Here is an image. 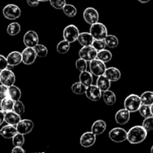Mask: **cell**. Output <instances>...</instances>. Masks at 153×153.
Here are the masks:
<instances>
[{
    "label": "cell",
    "mask_w": 153,
    "mask_h": 153,
    "mask_svg": "<svg viewBox=\"0 0 153 153\" xmlns=\"http://www.w3.org/2000/svg\"><path fill=\"white\" fill-rule=\"evenodd\" d=\"M148 131L143 126H135L128 131L127 140L131 144H138L145 140Z\"/></svg>",
    "instance_id": "cell-1"
},
{
    "label": "cell",
    "mask_w": 153,
    "mask_h": 153,
    "mask_svg": "<svg viewBox=\"0 0 153 153\" xmlns=\"http://www.w3.org/2000/svg\"><path fill=\"white\" fill-rule=\"evenodd\" d=\"M142 105L140 97L136 94H131L126 98L124 101V108L130 113L138 111L140 105Z\"/></svg>",
    "instance_id": "cell-2"
},
{
    "label": "cell",
    "mask_w": 153,
    "mask_h": 153,
    "mask_svg": "<svg viewBox=\"0 0 153 153\" xmlns=\"http://www.w3.org/2000/svg\"><path fill=\"white\" fill-rule=\"evenodd\" d=\"M90 33L92 34L94 40H104L108 34L105 25L99 22L91 25Z\"/></svg>",
    "instance_id": "cell-3"
},
{
    "label": "cell",
    "mask_w": 153,
    "mask_h": 153,
    "mask_svg": "<svg viewBox=\"0 0 153 153\" xmlns=\"http://www.w3.org/2000/svg\"><path fill=\"white\" fill-rule=\"evenodd\" d=\"M3 16L7 19L14 20L21 16V10L17 5L13 4H9L4 6L2 10Z\"/></svg>",
    "instance_id": "cell-4"
},
{
    "label": "cell",
    "mask_w": 153,
    "mask_h": 153,
    "mask_svg": "<svg viewBox=\"0 0 153 153\" xmlns=\"http://www.w3.org/2000/svg\"><path fill=\"white\" fill-rule=\"evenodd\" d=\"M109 138L114 143H123L127 140L128 131L124 128L116 127L109 131Z\"/></svg>",
    "instance_id": "cell-5"
},
{
    "label": "cell",
    "mask_w": 153,
    "mask_h": 153,
    "mask_svg": "<svg viewBox=\"0 0 153 153\" xmlns=\"http://www.w3.org/2000/svg\"><path fill=\"white\" fill-rule=\"evenodd\" d=\"M79 30L75 25H69L63 31V37L64 40H67L70 43H74L76 40H78L79 37Z\"/></svg>",
    "instance_id": "cell-6"
},
{
    "label": "cell",
    "mask_w": 153,
    "mask_h": 153,
    "mask_svg": "<svg viewBox=\"0 0 153 153\" xmlns=\"http://www.w3.org/2000/svg\"><path fill=\"white\" fill-rule=\"evenodd\" d=\"M89 67L91 73L96 76H100L102 75H104L105 72L107 69L105 63L97 59V58H95V59L90 61Z\"/></svg>",
    "instance_id": "cell-7"
},
{
    "label": "cell",
    "mask_w": 153,
    "mask_h": 153,
    "mask_svg": "<svg viewBox=\"0 0 153 153\" xmlns=\"http://www.w3.org/2000/svg\"><path fill=\"white\" fill-rule=\"evenodd\" d=\"M16 82V76L13 71L8 68L0 71V83L7 87L14 85Z\"/></svg>",
    "instance_id": "cell-8"
},
{
    "label": "cell",
    "mask_w": 153,
    "mask_h": 153,
    "mask_svg": "<svg viewBox=\"0 0 153 153\" xmlns=\"http://www.w3.org/2000/svg\"><path fill=\"white\" fill-rule=\"evenodd\" d=\"M97 51L96 50L95 48L93 46H83L80 49L79 52V58L88 61H91L92 60L97 58Z\"/></svg>",
    "instance_id": "cell-9"
},
{
    "label": "cell",
    "mask_w": 153,
    "mask_h": 153,
    "mask_svg": "<svg viewBox=\"0 0 153 153\" xmlns=\"http://www.w3.org/2000/svg\"><path fill=\"white\" fill-rule=\"evenodd\" d=\"M23 43L26 47H35L39 43V37L37 33L32 30L27 31L23 36Z\"/></svg>",
    "instance_id": "cell-10"
},
{
    "label": "cell",
    "mask_w": 153,
    "mask_h": 153,
    "mask_svg": "<svg viewBox=\"0 0 153 153\" xmlns=\"http://www.w3.org/2000/svg\"><path fill=\"white\" fill-rule=\"evenodd\" d=\"M22 63L25 65H31L36 61L37 55L34 48L26 47L22 52Z\"/></svg>",
    "instance_id": "cell-11"
},
{
    "label": "cell",
    "mask_w": 153,
    "mask_h": 153,
    "mask_svg": "<svg viewBox=\"0 0 153 153\" xmlns=\"http://www.w3.org/2000/svg\"><path fill=\"white\" fill-rule=\"evenodd\" d=\"M87 98L93 102H97L102 97V91L100 89L97 85H91L87 88L86 93H85Z\"/></svg>",
    "instance_id": "cell-12"
},
{
    "label": "cell",
    "mask_w": 153,
    "mask_h": 153,
    "mask_svg": "<svg viewBox=\"0 0 153 153\" xmlns=\"http://www.w3.org/2000/svg\"><path fill=\"white\" fill-rule=\"evenodd\" d=\"M83 17L85 22L90 25L99 22V13L94 7H87L83 12Z\"/></svg>",
    "instance_id": "cell-13"
},
{
    "label": "cell",
    "mask_w": 153,
    "mask_h": 153,
    "mask_svg": "<svg viewBox=\"0 0 153 153\" xmlns=\"http://www.w3.org/2000/svg\"><path fill=\"white\" fill-rule=\"evenodd\" d=\"M16 127L18 132L25 135V134H29L33 130V128H34V123L31 120H21L19 123L16 126Z\"/></svg>",
    "instance_id": "cell-14"
},
{
    "label": "cell",
    "mask_w": 153,
    "mask_h": 153,
    "mask_svg": "<svg viewBox=\"0 0 153 153\" xmlns=\"http://www.w3.org/2000/svg\"><path fill=\"white\" fill-rule=\"evenodd\" d=\"M97 135L92 131H87L84 133L80 137V144L82 147L89 148L95 143Z\"/></svg>",
    "instance_id": "cell-15"
},
{
    "label": "cell",
    "mask_w": 153,
    "mask_h": 153,
    "mask_svg": "<svg viewBox=\"0 0 153 153\" xmlns=\"http://www.w3.org/2000/svg\"><path fill=\"white\" fill-rule=\"evenodd\" d=\"M130 120V112L127 109H120L115 114V121L119 125H125Z\"/></svg>",
    "instance_id": "cell-16"
},
{
    "label": "cell",
    "mask_w": 153,
    "mask_h": 153,
    "mask_svg": "<svg viewBox=\"0 0 153 153\" xmlns=\"http://www.w3.org/2000/svg\"><path fill=\"white\" fill-rule=\"evenodd\" d=\"M6 58L9 67H15L22 62V53L18 51H13L9 53Z\"/></svg>",
    "instance_id": "cell-17"
},
{
    "label": "cell",
    "mask_w": 153,
    "mask_h": 153,
    "mask_svg": "<svg viewBox=\"0 0 153 153\" xmlns=\"http://www.w3.org/2000/svg\"><path fill=\"white\" fill-rule=\"evenodd\" d=\"M20 120V115L18 114L17 113L14 112L13 111L5 112V114H4V122L6 123L9 124V125L16 126Z\"/></svg>",
    "instance_id": "cell-18"
},
{
    "label": "cell",
    "mask_w": 153,
    "mask_h": 153,
    "mask_svg": "<svg viewBox=\"0 0 153 153\" xmlns=\"http://www.w3.org/2000/svg\"><path fill=\"white\" fill-rule=\"evenodd\" d=\"M105 76L111 81V82H117L121 78V73L116 67H108L105 72Z\"/></svg>",
    "instance_id": "cell-19"
},
{
    "label": "cell",
    "mask_w": 153,
    "mask_h": 153,
    "mask_svg": "<svg viewBox=\"0 0 153 153\" xmlns=\"http://www.w3.org/2000/svg\"><path fill=\"white\" fill-rule=\"evenodd\" d=\"M17 132L16 127L9 124L4 126L1 128V136L5 139H12Z\"/></svg>",
    "instance_id": "cell-20"
},
{
    "label": "cell",
    "mask_w": 153,
    "mask_h": 153,
    "mask_svg": "<svg viewBox=\"0 0 153 153\" xmlns=\"http://www.w3.org/2000/svg\"><path fill=\"white\" fill-rule=\"evenodd\" d=\"M106 128H107L106 123L102 120H98L93 123L91 126V131L96 135H100L105 132Z\"/></svg>",
    "instance_id": "cell-21"
},
{
    "label": "cell",
    "mask_w": 153,
    "mask_h": 153,
    "mask_svg": "<svg viewBox=\"0 0 153 153\" xmlns=\"http://www.w3.org/2000/svg\"><path fill=\"white\" fill-rule=\"evenodd\" d=\"M94 38L90 32H82L79 34L78 41L82 46H92Z\"/></svg>",
    "instance_id": "cell-22"
},
{
    "label": "cell",
    "mask_w": 153,
    "mask_h": 153,
    "mask_svg": "<svg viewBox=\"0 0 153 153\" xmlns=\"http://www.w3.org/2000/svg\"><path fill=\"white\" fill-rule=\"evenodd\" d=\"M97 85L103 92V91L110 89L111 82L105 75H102V76H98V79L97 80Z\"/></svg>",
    "instance_id": "cell-23"
},
{
    "label": "cell",
    "mask_w": 153,
    "mask_h": 153,
    "mask_svg": "<svg viewBox=\"0 0 153 153\" xmlns=\"http://www.w3.org/2000/svg\"><path fill=\"white\" fill-rule=\"evenodd\" d=\"M79 82H82L86 87H89L90 85H93L94 78H93V74L91 72H88V70L81 72L79 75Z\"/></svg>",
    "instance_id": "cell-24"
},
{
    "label": "cell",
    "mask_w": 153,
    "mask_h": 153,
    "mask_svg": "<svg viewBox=\"0 0 153 153\" xmlns=\"http://www.w3.org/2000/svg\"><path fill=\"white\" fill-rule=\"evenodd\" d=\"M102 99L108 105H114L116 103L117 97L113 91L107 90L102 92Z\"/></svg>",
    "instance_id": "cell-25"
},
{
    "label": "cell",
    "mask_w": 153,
    "mask_h": 153,
    "mask_svg": "<svg viewBox=\"0 0 153 153\" xmlns=\"http://www.w3.org/2000/svg\"><path fill=\"white\" fill-rule=\"evenodd\" d=\"M14 102L13 100L9 98L8 97L4 98L1 101H0V108L3 111L5 112L11 111L13 110V105H14Z\"/></svg>",
    "instance_id": "cell-26"
},
{
    "label": "cell",
    "mask_w": 153,
    "mask_h": 153,
    "mask_svg": "<svg viewBox=\"0 0 153 153\" xmlns=\"http://www.w3.org/2000/svg\"><path fill=\"white\" fill-rule=\"evenodd\" d=\"M21 91L18 87L15 86L14 85L8 87V97L13 100V101H17L21 98Z\"/></svg>",
    "instance_id": "cell-27"
},
{
    "label": "cell",
    "mask_w": 153,
    "mask_h": 153,
    "mask_svg": "<svg viewBox=\"0 0 153 153\" xmlns=\"http://www.w3.org/2000/svg\"><path fill=\"white\" fill-rule=\"evenodd\" d=\"M87 88L88 87L83 85L81 82H77L73 84V85L71 87V90L73 91V93H74L76 95H82V94H85L87 91Z\"/></svg>",
    "instance_id": "cell-28"
},
{
    "label": "cell",
    "mask_w": 153,
    "mask_h": 153,
    "mask_svg": "<svg viewBox=\"0 0 153 153\" xmlns=\"http://www.w3.org/2000/svg\"><path fill=\"white\" fill-rule=\"evenodd\" d=\"M97 58L103 61V62L108 63L112 59V53L109 50H107V49H102V50L99 51L97 52Z\"/></svg>",
    "instance_id": "cell-29"
},
{
    "label": "cell",
    "mask_w": 153,
    "mask_h": 153,
    "mask_svg": "<svg viewBox=\"0 0 153 153\" xmlns=\"http://www.w3.org/2000/svg\"><path fill=\"white\" fill-rule=\"evenodd\" d=\"M21 26L18 22H11L7 27V33L10 36H16L20 32Z\"/></svg>",
    "instance_id": "cell-30"
},
{
    "label": "cell",
    "mask_w": 153,
    "mask_h": 153,
    "mask_svg": "<svg viewBox=\"0 0 153 153\" xmlns=\"http://www.w3.org/2000/svg\"><path fill=\"white\" fill-rule=\"evenodd\" d=\"M104 40L105 41L106 46L111 49H114V48L117 47V46L119 45V40L116 36L113 35V34H108L107 37Z\"/></svg>",
    "instance_id": "cell-31"
},
{
    "label": "cell",
    "mask_w": 153,
    "mask_h": 153,
    "mask_svg": "<svg viewBox=\"0 0 153 153\" xmlns=\"http://www.w3.org/2000/svg\"><path fill=\"white\" fill-rule=\"evenodd\" d=\"M70 49V43L66 40H61L56 46L57 52L59 54H66Z\"/></svg>",
    "instance_id": "cell-32"
},
{
    "label": "cell",
    "mask_w": 153,
    "mask_h": 153,
    "mask_svg": "<svg viewBox=\"0 0 153 153\" xmlns=\"http://www.w3.org/2000/svg\"><path fill=\"white\" fill-rule=\"evenodd\" d=\"M140 100L143 105H152L153 104V92L152 91H145L140 95Z\"/></svg>",
    "instance_id": "cell-33"
},
{
    "label": "cell",
    "mask_w": 153,
    "mask_h": 153,
    "mask_svg": "<svg viewBox=\"0 0 153 153\" xmlns=\"http://www.w3.org/2000/svg\"><path fill=\"white\" fill-rule=\"evenodd\" d=\"M62 10L64 14L68 17H74L77 14V9L71 4H66Z\"/></svg>",
    "instance_id": "cell-34"
},
{
    "label": "cell",
    "mask_w": 153,
    "mask_h": 153,
    "mask_svg": "<svg viewBox=\"0 0 153 153\" xmlns=\"http://www.w3.org/2000/svg\"><path fill=\"white\" fill-rule=\"evenodd\" d=\"M12 143L14 146H22L25 143L24 134L17 132L12 138Z\"/></svg>",
    "instance_id": "cell-35"
},
{
    "label": "cell",
    "mask_w": 153,
    "mask_h": 153,
    "mask_svg": "<svg viewBox=\"0 0 153 153\" xmlns=\"http://www.w3.org/2000/svg\"><path fill=\"white\" fill-rule=\"evenodd\" d=\"M34 49L36 51L37 57L39 58H45L48 55V49L46 47V46L43 44H37L34 47Z\"/></svg>",
    "instance_id": "cell-36"
},
{
    "label": "cell",
    "mask_w": 153,
    "mask_h": 153,
    "mask_svg": "<svg viewBox=\"0 0 153 153\" xmlns=\"http://www.w3.org/2000/svg\"><path fill=\"white\" fill-rule=\"evenodd\" d=\"M139 113L143 117L146 118L148 117L152 116V112H151V108L150 105H140V108L138 110Z\"/></svg>",
    "instance_id": "cell-37"
},
{
    "label": "cell",
    "mask_w": 153,
    "mask_h": 153,
    "mask_svg": "<svg viewBox=\"0 0 153 153\" xmlns=\"http://www.w3.org/2000/svg\"><path fill=\"white\" fill-rule=\"evenodd\" d=\"M13 111L17 113L21 116L25 112V105H24L23 102L20 101V100H17V101L14 102V105H13Z\"/></svg>",
    "instance_id": "cell-38"
},
{
    "label": "cell",
    "mask_w": 153,
    "mask_h": 153,
    "mask_svg": "<svg viewBox=\"0 0 153 153\" xmlns=\"http://www.w3.org/2000/svg\"><path fill=\"white\" fill-rule=\"evenodd\" d=\"M143 128L149 132V131L153 130V116L148 117L144 118L142 123Z\"/></svg>",
    "instance_id": "cell-39"
},
{
    "label": "cell",
    "mask_w": 153,
    "mask_h": 153,
    "mask_svg": "<svg viewBox=\"0 0 153 153\" xmlns=\"http://www.w3.org/2000/svg\"><path fill=\"white\" fill-rule=\"evenodd\" d=\"M88 61L82 58H79L76 61V67L80 72L86 71L88 70Z\"/></svg>",
    "instance_id": "cell-40"
},
{
    "label": "cell",
    "mask_w": 153,
    "mask_h": 153,
    "mask_svg": "<svg viewBox=\"0 0 153 153\" xmlns=\"http://www.w3.org/2000/svg\"><path fill=\"white\" fill-rule=\"evenodd\" d=\"M92 46L95 48L97 52L105 49L107 46L105 40H94L92 43Z\"/></svg>",
    "instance_id": "cell-41"
},
{
    "label": "cell",
    "mask_w": 153,
    "mask_h": 153,
    "mask_svg": "<svg viewBox=\"0 0 153 153\" xmlns=\"http://www.w3.org/2000/svg\"><path fill=\"white\" fill-rule=\"evenodd\" d=\"M50 4L57 10H62L67 2L66 0H49Z\"/></svg>",
    "instance_id": "cell-42"
},
{
    "label": "cell",
    "mask_w": 153,
    "mask_h": 153,
    "mask_svg": "<svg viewBox=\"0 0 153 153\" xmlns=\"http://www.w3.org/2000/svg\"><path fill=\"white\" fill-rule=\"evenodd\" d=\"M8 97V87L4 85H0V101Z\"/></svg>",
    "instance_id": "cell-43"
},
{
    "label": "cell",
    "mask_w": 153,
    "mask_h": 153,
    "mask_svg": "<svg viewBox=\"0 0 153 153\" xmlns=\"http://www.w3.org/2000/svg\"><path fill=\"white\" fill-rule=\"evenodd\" d=\"M8 63H7V58L3 56L2 55H0V71L4 69L8 68Z\"/></svg>",
    "instance_id": "cell-44"
},
{
    "label": "cell",
    "mask_w": 153,
    "mask_h": 153,
    "mask_svg": "<svg viewBox=\"0 0 153 153\" xmlns=\"http://www.w3.org/2000/svg\"><path fill=\"white\" fill-rule=\"evenodd\" d=\"M27 4L31 7H36L40 3V0H26Z\"/></svg>",
    "instance_id": "cell-45"
},
{
    "label": "cell",
    "mask_w": 153,
    "mask_h": 153,
    "mask_svg": "<svg viewBox=\"0 0 153 153\" xmlns=\"http://www.w3.org/2000/svg\"><path fill=\"white\" fill-rule=\"evenodd\" d=\"M11 152L12 153H24L25 150H24L22 146H14L11 150Z\"/></svg>",
    "instance_id": "cell-46"
},
{
    "label": "cell",
    "mask_w": 153,
    "mask_h": 153,
    "mask_svg": "<svg viewBox=\"0 0 153 153\" xmlns=\"http://www.w3.org/2000/svg\"><path fill=\"white\" fill-rule=\"evenodd\" d=\"M4 112L2 110H0V126L2 125L4 122Z\"/></svg>",
    "instance_id": "cell-47"
},
{
    "label": "cell",
    "mask_w": 153,
    "mask_h": 153,
    "mask_svg": "<svg viewBox=\"0 0 153 153\" xmlns=\"http://www.w3.org/2000/svg\"><path fill=\"white\" fill-rule=\"evenodd\" d=\"M139 2L142 3V4H146V3H148L149 1H150V0H137Z\"/></svg>",
    "instance_id": "cell-48"
},
{
    "label": "cell",
    "mask_w": 153,
    "mask_h": 153,
    "mask_svg": "<svg viewBox=\"0 0 153 153\" xmlns=\"http://www.w3.org/2000/svg\"><path fill=\"white\" fill-rule=\"evenodd\" d=\"M150 108H151V112H152V116H153V104L152 105H150Z\"/></svg>",
    "instance_id": "cell-49"
},
{
    "label": "cell",
    "mask_w": 153,
    "mask_h": 153,
    "mask_svg": "<svg viewBox=\"0 0 153 153\" xmlns=\"http://www.w3.org/2000/svg\"><path fill=\"white\" fill-rule=\"evenodd\" d=\"M49 1V0H40V1Z\"/></svg>",
    "instance_id": "cell-50"
},
{
    "label": "cell",
    "mask_w": 153,
    "mask_h": 153,
    "mask_svg": "<svg viewBox=\"0 0 153 153\" xmlns=\"http://www.w3.org/2000/svg\"><path fill=\"white\" fill-rule=\"evenodd\" d=\"M151 152L153 153V146H152V148H151Z\"/></svg>",
    "instance_id": "cell-51"
},
{
    "label": "cell",
    "mask_w": 153,
    "mask_h": 153,
    "mask_svg": "<svg viewBox=\"0 0 153 153\" xmlns=\"http://www.w3.org/2000/svg\"><path fill=\"white\" fill-rule=\"evenodd\" d=\"M0 135H1V128H0Z\"/></svg>",
    "instance_id": "cell-52"
}]
</instances>
